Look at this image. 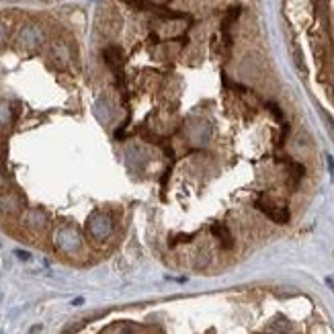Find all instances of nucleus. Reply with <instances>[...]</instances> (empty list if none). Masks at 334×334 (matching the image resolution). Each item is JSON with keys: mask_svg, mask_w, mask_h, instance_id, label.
<instances>
[{"mask_svg": "<svg viewBox=\"0 0 334 334\" xmlns=\"http://www.w3.org/2000/svg\"><path fill=\"white\" fill-rule=\"evenodd\" d=\"M240 17V6H234V8H230L228 12H226V17H224V23H221V31H224V35L228 37V33H230V27L234 25V21Z\"/></svg>", "mask_w": 334, "mask_h": 334, "instance_id": "423d86ee", "label": "nucleus"}, {"mask_svg": "<svg viewBox=\"0 0 334 334\" xmlns=\"http://www.w3.org/2000/svg\"><path fill=\"white\" fill-rule=\"evenodd\" d=\"M0 185H2V176H0Z\"/></svg>", "mask_w": 334, "mask_h": 334, "instance_id": "2eb2a0df", "label": "nucleus"}, {"mask_svg": "<svg viewBox=\"0 0 334 334\" xmlns=\"http://www.w3.org/2000/svg\"><path fill=\"white\" fill-rule=\"evenodd\" d=\"M269 109H271V113L277 117V119H283V113H281V109H279V105H275V103H269L267 105Z\"/></svg>", "mask_w": 334, "mask_h": 334, "instance_id": "f8f14e48", "label": "nucleus"}, {"mask_svg": "<svg viewBox=\"0 0 334 334\" xmlns=\"http://www.w3.org/2000/svg\"><path fill=\"white\" fill-rule=\"evenodd\" d=\"M111 230H113V226H111V219L107 215H103V213L92 215L90 221H88V232H90L92 238H96V240H105L107 236L111 234Z\"/></svg>", "mask_w": 334, "mask_h": 334, "instance_id": "f257e3e1", "label": "nucleus"}, {"mask_svg": "<svg viewBox=\"0 0 334 334\" xmlns=\"http://www.w3.org/2000/svg\"><path fill=\"white\" fill-rule=\"evenodd\" d=\"M256 207L264 213V215H269L273 221H277V224H287L289 221V211L285 209V207H275V205H271L264 197H260L258 201H256Z\"/></svg>", "mask_w": 334, "mask_h": 334, "instance_id": "f03ea898", "label": "nucleus"}, {"mask_svg": "<svg viewBox=\"0 0 334 334\" xmlns=\"http://www.w3.org/2000/svg\"><path fill=\"white\" fill-rule=\"evenodd\" d=\"M58 244H60L62 250H66V252H74V250L80 246V236L72 228H64L58 234Z\"/></svg>", "mask_w": 334, "mask_h": 334, "instance_id": "7ed1b4c3", "label": "nucleus"}, {"mask_svg": "<svg viewBox=\"0 0 334 334\" xmlns=\"http://www.w3.org/2000/svg\"><path fill=\"white\" fill-rule=\"evenodd\" d=\"M94 113H96V117H99L103 123L111 121V105H109L105 99L96 101V105H94Z\"/></svg>", "mask_w": 334, "mask_h": 334, "instance_id": "0eeeda50", "label": "nucleus"}, {"mask_svg": "<svg viewBox=\"0 0 334 334\" xmlns=\"http://www.w3.org/2000/svg\"><path fill=\"white\" fill-rule=\"evenodd\" d=\"M191 238H193V234H180V236H172V242H191Z\"/></svg>", "mask_w": 334, "mask_h": 334, "instance_id": "ddd939ff", "label": "nucleus"}, {"mask_svg": "<svg viewBox=\"0 0 334 334\" xmlns=\"http://www.w3.org/2000/svg\"><path fill=\"white\" fill-rule=\"evenodd\" d=\"M103 55H105L107 66H109L111 70L117 74V78L121 80V78H123V76H121V64H123V53H121V49H119V47H107V49L103 51Z\"/></svg>", "mask_w": 334, "mask_h": 334, "instance_id": "20e7f679", "label": "nucleus"}, {"mask_svg": "<svg viewBox=\"0 0 334 334\" xmlns=\"http://www.w3.org/2000/svg\"><path fill=\"white\" fill-rule=\"evenodd\" d=\"M0 211H17V201L10 197H2L0 199Z\"/></svg>", "mask_w": 334, "mask_h": 334, "instance_id": "1a4fd4ad", "label": "nucleus"}, {"mask_svg": "<svg viewBox=\"0 0 334 334\" xmlns=\"http://www.w3.org/2000/svg\"><path fill=\"white\" fill-rule=\"evenodd\" d=\"M39 41H41V33L35 29V27H27V29H23L21 43L25 47H35V45H39Z\"/></svg>", "mask_w": 334, "mask_h": 334, "instance_id": "39448f33", "label": "nucleus"}, {"mask_svg": "<svg viewBox=\"0 0 334 334\" xmlns=\"http://www.w3.org/2000/svg\"><path fill=\"white\" fill-rule=\"evenodd\" d=\"M125 4H129V6H133V8H142V10H148L150 8V4L148 2H142V0H123Z\"/></svg>", "mask_w": 334, "mask_h": 334, "instance_id": "9b49d317", "label": "nucleus"}, {"mask_svg": "<svg viewBox=\"0 0 334 334\" xmlns=\"http://www.w3.org/2000/svg\"><path fill=\"white\" fill-rule=\"evenodd\" d=\"M2 33H4V29H2V27H0V37H2Z\"/></svg>", "mask_w": 334, "mask_h": 334, "instance_id": "4468645a", "label": "nucleus"}, {"mask_svg": "<svg viewBox=\"0 0 334 334\" xmlns=\"http://www.w3.org/2000/svg\"><path fill=\"white\" fill-rule=\"evenodd\" d=\"M213 234L221 240V244H226V248L232 246V236H230L228 228H224V226H213Z\"/></svg>", "mask_w": 334, "mask_h": 334, "instance_id": "6e6552de", "label": "nucleus"}, {"mask_svg": "<svg viewBox=\"0 0 334 334\" xmlns=\"http://www.w3.org/2000/svg\"><path fill=\"white\" fill-rule=\"evenodd\" d=\"M29 224L35 226V228L43 226V224H45V215L41 213V211H31V215H29Z\"/></svg>", "mask_w": 334, "mask_h": 334, "instance_id": "9d476101", "label": "nucleus"}]
</instances>
